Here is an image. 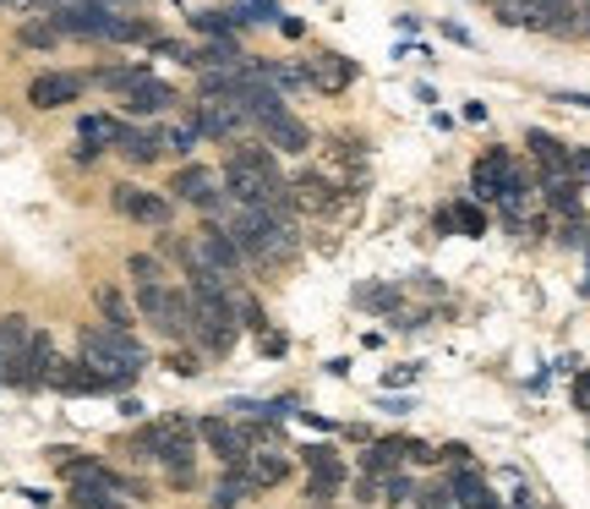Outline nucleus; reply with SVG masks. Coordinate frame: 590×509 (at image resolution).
Listing matches in <instances>:
<instances>
[{"instance_id": "2eb2a0df", "label": "nucleus", "mask_w": 590, "mask_h": 509, "mask_svg": "<svg viewBox=\"0 0 590 509\" xmlns=\"http://www.w3.org/2000/svg\"><path fill=\"white\" fill-rule=\"evenodd\" d=\"M116 154L127 159V165H137V170H148V165H159V154H165V127H121V138H116Z\"/></svg>"}, {"instance_id": "c756f323", "label": "nucleus", "mask_w": 590, "mask_h": 509, "mask_svg": "<svg viewBox=\"0 0 590 509\" xmlns=\"http://www.w3.org/2000/svg\"><path fill=\"white\" fill-rule=\"evenodd\" d=\"M94 301H99V312H105V323H110V329H132V323H137V307H132L116 285H99V291H94Z\"/></svg>"}, {"instance_id": "0eeeda50", "label": "nucleus", "mask_w": 590, "mask_h": 509, "mask_svg": "<svg viewBox=\"0 0 590 509\" xmlns=\"http://www.w3.org/2000/svg\"><path fill=\"white\" fill-rule=\"evenodd\" d=\"M519 181V159L508 149H486L475 165H470V203H503Z\"/></svg>"}, {"instance_id": "f3484780", "label": "nucleus", "mask_w": 590, "mask_h": 509, "mask_svg": "<svg viewBox=\"0 0 590 509\" xmlns=\"http://www.w3.org/2000/svg\"><path fill=\"white\" fill-rule=\"evenodd\" d=\"M301 72H306V88H317V94H345L356 83V61H345V56H312Z\"/></svg>"}, {"instance_id": "9d476101", "label": "nucleus", "mask_w": 590, "mask_h": 509, "mask_svg": "<svg viewBox=\"0 0 590 509\" xmlns=\"http://www.w3.org/2000/svg\"><path fill=\"white\" fill-rule=\"evenodd\" d=\"M88 94V72H39L34 83H28V105L34 110H67V105H77Z\"/></svg>"}, {"instance_id": "7c9ffc66", "label": "nucleus", "mask_w": 590, "mask_h": 509, "mask_svg": "<svg viewBox=\"0 0 590 509\" xmlns=\"http://www.w3.org/2000/svg\"><path fill=\"white\" fill-rule=\"evenodd\" d=\"M17 45H28V50H56V45H61L56 17H28V23L17 28Z\"/></svg>"}, {"instance_id": "4468645a", "label": "nucleus", "mask_w": 590, "mask_h": 509, "mask_svg": "<svg viewBox=\"0 0 590 509\" xmlns=\"http://www.w3.org/2000/svg\"><path fill=\"white\" fill-rule=\"evenodd\" d=\"M257 132H263V149H274V154H290V159L312 154V127L301 116H290V110L274 116V121H263Z\"/></svg>"}, {"instance_id": "f257e3e1", "label": "nucleus", "mask_w": 590, "mask_h": 509, "mask_svg": "<svg viewBox=\"0 0 590 509\" xmlns=\"http://www.w3.org/2000/svg\"><path fill=\"white\" fill-rule=\"evenodd\" d=\"M219 187L236 209H274V214H296L290 203V181L274 159V149L263 143H230L225 165H219Z\"/></svg>"}, {"instance_id": "6e6552de", "label": "nucleus", "mask_w": 590, "mask_h": 509, "mask_svg": "<svg viewBox=\"0 0 590 509\" xmlns=\"http://www.w3.org/2000/svg\"><path fill=\"white\" fill-rule=\"evenodd\" d=\"M192 258H197V269H208V274H219V280H230V285H236V274L246 269L241 252H236V241H230V230L214 225V220H203V225L192 230Z\"/></svg>"}, {"instance_id": "a878e982", "label": "nucleus", "mask_w": 590, "mask_h": 509, "mask_svg": "<svg viewBox=\"0 0 590 509\" xmlns=\"http://www.w3.org/2000/svg\"><path fill=\"white\" fill-rule=\"evenodd\" d=\"M186 23H192V34H203V39H236V28H252L246 7H241V12H192Z\"/></svg>"}, {"instance_id": "864d4df0", "label": "nucleus", "mask_w": 590, "mask_h": 509, "mask_svg": "<svg viewBox=\"0 0 590 509\" xmlns=\"http://www.w3.org/2000/svg\"><path fill=\"white\" fill-rule=\"evenodd\" d=\"M448 509H459V504H448Z\"/></svg>"}, {"instance_id": "aec40b11", "label": "nucleus", "mask_w": 590, "mask_h": 509, "mask_svg": "<svg viewBox=\"0 0 590 509\" xmlns=\"http://www.w3.org/2000/svg\"><path fill=\"white\" fill-rule=\"evenodd\" d=\"M290 203L306 209V214H328V209H334V176H323V170H301V176L290 181Z\"/></svg>"}, {"instance_id": "8fccbe9b", "label": "nucleus", "mask_w": 590, "mask_h": 509, "mask_svg": "<svg viewBox=\"0 0 590 509\" xmlns=\"http://www.w3.org/2000/svg\"><path fill=\"white\" fill-rule=\"evenodd\" d=\"M585 17H590V0H585Z\"/></svg>"}, {"instance_id": "ea45409f", "label": "nucleus", "mask_w": 590, "mask_h": 509, "mask_svg": "<svg viewBox=\"0 0 590 509\" xmlns=\"http://www.w3.org/2000/svg\"><path fill=\"white\" fill-rule=\"evenodd\" d=\"M170 372L197 378V372H203V356H197V351H170Z\"/></svg>"}, {"instance_id": "f8f14e48", "label": "nucleus", "mask_w": 590, "mask_h": 509, "mask_svg": "<svg viewBox=\"0 0 590 509\" xmlns=\"http://www.w3.org/2000/svg\"><path fill=\"white\" fill-rule=\"evenodd\" d=\"M197 443H208V449H214L225 465L252 454V443H246V427H241V422H230V416H203V422H197Z\"/></svg>"}, {"instance_id": "412c9836", "label": "nucleus", "mask_w": 590, "mask_h": 509, "mask_svg": "<svg viewBox=\"0 0 590 509\" xmlns=\"http://www.w3.org/2000/svg\"><path fill=\"white\" fill-rule=\"evenodd\" d=\"M50 389H61V394H72V400H83V394H105L99 372H94V367H88L83 356H61V367H56Z\"/></svg>"}, {"instance_id": "e433bc0d", "label": "nucleus", "mask_w": 590, "mask_h": 509, "mask_svg": "<svg viewBox=\"0 0 590 509\" xmlns=\"http://www.w3.org/2000/svg\"><path fill=\"white\" fill-rule=\"evenodd\" d=\"M383 504H394V509L416 504V482H410V476H399V471H388V476H383Z\"/></svg>"}, {"instance_id": "ddd939ff", "label": "nucleus", "mask_w": 590, "mask_h": 509, "mask_svg": "<svg viewBox=\"0 0 590 509\" xmlns=\"http://www.w3.org/2000/svg\"><path fill=\"white\" fill-rule=\"evenodd\" d=\"M557 12H563V0H497L492 7L503 28H541V34L557 23Z\"/></svg>"}, {"instance_id": "f03ea898", "label": "nucleus", "mask_w": 590, "mask_h": 509, "mask_svg": "<svg viewBox=\"0 0 590 509\" xmlns=\"http://www.w3.org/2000/svg\"><path fill=\"white\" fill-rule=\"evenodd\" d=\"M77 356L99 372L105 394H127L143 378V367H148V345L132 329H110V323H88L77 334Z\"/></svg>"}, {"instance_id": "a18cd8bd", "label": "nucleus", "mask_w": 590, "mask_h": 509, "mask_svg": "<svg viewBox=\"0 0 590 509\" xmlns=\"http://www.w3.org/2000/svg\"><path fill=\"white\" fill-rule=\"evenodd\" d=\"M437 460H448V465H470V443H443Z\"/></svg>"}, {"instance_id": "1a4fd4ad", "label": "nucleus", "mask_w": 590, "mask_h": 509, "mask_svg": "<svg viewBox=\"0 0 590 509\" xmlns=\"http://www.w3.org/2000/svg\"><path fill=\"white\" fill-rule=\"evenodd\" d=\"M56 367H61V351H56L50 329H34V340H28L23 362L7 372V383H12V389H23V394H39V389H50Z\"/></svg>"}, {"instance_id": "dca6fc26", "label": "nucleus", "mask_w": 590, "mask_h": 509, "mask_svg": "<svg viewBox=\"0 0 590 509\" xmlns=\"http://www.w3.org/2000/svg\"><path fill=\"white\" fill-rule=\"evenodd\" d=\"M34 329H39V323H34L28 312H0V383H7V372L23 362Z\"/></svg>"}, {"instance_id": "bb28decb", "label": "nucleus", "mask_w": 590, "mask_h": 509, "mask_svg": "<svg viewBox=\"0 0 590 509\" xmlns=\"http://www.w3.org/2000/svg\"><path fill=\"white\" fill-rule=\"evenodd\" d=\"M296 460H301L312 476H350V465L339 460V449H334V443H301V449H296Z\"/></svg>"}, {"instance_id": "a211bd4d", "label": "nucleus", "mask_w": 590, "mask_h": 509, "mask_svg": "<svg viewBox=\"0 0 590 509\" xmlns=\"http://www.w3.org/2000/svg\"><path fill=\"white\" fill-rule=\"evenodd\" d=\"M525 149H530V159L541 165V187H546V181H574V170H568V149H563L552 132H525Z\"/></svg>"}, {"instance_id": "3c124183", "label": "nucleus", "mask_w": 590, "mask_h": 509, "mask_svg": "<svg viewBox=\"0 0 590 509\" xmlns=\"http://www.w3.org/2000/svg\"><path fill=\"white\" fill-rule=\"evenodd\" d=\"M0 7H12V0H0Z\"/></svg>"}, {"instance_id": "b1692460", "label": "nucleus", "mask_w": 590, "mask_h": 509, "mask_svg": "<svg viewBox=\"0 0 590 509\" xmlns=\"http://www.w3.org/2000/svg\"><path fill=\"white\" fill-rule=\"evenodd\" d=\"M285 476H290V454H285V449H252V460H246V482H252L257 493L279 487Z\"/></svg>"}, {"instance_id": "37998d69", "label": "nucleus", "mask_w": 590, "mask_h": 509, "mask_svg": "<svg viewBox=\"0 0 590 509\" xmlns=\"http://www.w3.org/2000/svg\"><path fill=\"white\" fill-rule=\"evenodd\" d=\"M574 411H585V416H590V367H585V372H574Z\"/></svg>"}, {"instance_id": "393cba45", "label": "nucleus", "mask_w": 590, "mask_h": 509, "mask_svg": "<svg viewBox=\"0 0 590 509\" xmlns=\"http://www.w3.org/2000/svg\"><path fill=\"white\" fill-rule=\"evenodd\" d=\"M121 116H105V110H94V116H83L77 121V143L88 149V154H105V149H116V138H121Z\"/></svg>"}, {"instance_id": "2f4dec72", "label": "nucleus", "mask_w": 590, "mask_h": 509, "mask_svg": "<svg viewBox=\"0 0 590 509\" xmlns=\"http://www.w3.org/2000/svg\"><path fill=\"white\" fill-rule=\"evenodd\" d=\"M546 209L563 220H579V181H546Z\"/></svg>"}, {"instance_id": "6ab92c4d", "label": "nucleus", "mask_w": 590, "mask_h": 509, "mask_svg": "<svg viewBox=\"0 0 590 509\" xmlns=\"http://www.w3.org/2000/svg\"><path fill=\"white\" fill-rule=\"evenodd\" d=\"M170 105H181V94H176V83H159V78L137 83V88L121 99V110H127V116H137V121H143V116H165Z\"/></svg>"}, {"instance_id": "79ce46f5", "label": "nucleus", "mask_w": 590, "mask_h": 509, "mask_svg": "<svg viewBox=\"0 0 590 509\" xmlns=\"http://www.w3.org/2000/svg\"><path fill=\"white\" fill-rule=\"evenodd\" d=\"M448 504H454L448 482H437V487H426V493H421V509H448Z\"/></svg>"}, {"instance_id": "49530a36", "label": "nucleus", "mask_w": 590, "mask_h": 509, "mask_svg": "<svg viewBox=\"0 0 590 509\" xmlns=\"http://www.w3.org/2000/svg\"><path fill=\"white\" fill-rule=\"evenodd\" d=\"M257 345H263V356H285V351H290V340H285V334H274V329H268Z\"/></svg>"}, {"instance_id": "603ef678", "label": "nucleus", "mask_w": 590, "mask_h": 509, "mask_svg": "<svg viewBox=\"0 0 590 509\" xmlns=\"http://www.w3.org/2000/svg\"><path fill=\"white\" fill-rule=\"evenodd\" d=\"M312 509H323V504H312Z\"/></svg>"}, {"instance_id": "20e7f679", "label": "nucleus", "mask_w": 590, "mask_h": 509, "mask_svg": "<svg viewBox=\"0 0 590 509\" xmlns=\"http://www.w3.org/2000/svg\"><path fill=\"white\" fill-rule=\"evenodd\" d=\"M137 318H143L159 340H170V345H186V340H192V301H186V291H176L170 280H165V285H137Z\"/></svg>"}, {"instance_id": "c85d7f7f", "label": "nucleus", "mask_w": 590, "mask_h": 509, "mask_svg": "<svg viewBox=\"0 0 590 509\" xmlns=\"http://www.w3.org/2000/svg\"><path fill=\"white\" fill-rule=\"evenodd\" d=\"M159 34H154V23L148 17H127V12H116L110 17V39L105 45H154Z\"/></svg>"}, {"instance_id": "c9c22d12", "label": "nucleus", "mask_w": 590, "mask_h": 509, "mask_svg": "<svg viewBox=\"0 0 590 509\" xmlns=\"http://www.w3.org/2000/svg\"><path fill=\"white\" fill-rule=\"evenodd\" d=\"M197 143H203V138H197L192 127H170V132H165V154H176V159H186V165H192Z\"/></svg>"}, {"instance_id": "a19ab883", "label": "nucleus", "mask_w": 590, "mask_h": 509, "mask_svg": "<svg viewBox=\"0 0 590 509\" xmlns=\"http://www.w3.org/2000/svg\"><path fill=\"white\" fill-rule=\"evenodd\" d=\"M585 236H590V230H585V220H563V230H557V241H563V247H585Z\"/></svg>"}, {"instance_id": "cd10ccee", "label": "nucleus", "mask_w": 590, "mask_h": 509, "mask_svg": "<svg viewBox=\"0 0 590 509\" xmlns=\"http://www.w3.org/2000/svg\"><path fill=\"white\" fill-rule=\"evenodd\" d=\"M252 498H257V487H252L246 476H230V471H225V476L214 482V493H208V509H241V504H252Z\"/></svg>"}, {"instance_id": "473e14b6", "label": "nucleus", "mask_w": 590, "mask_h": 509, "mask_svg": "<svg viewBox=\"0 0 590 509\" xmlns=\"http://www.w3.org/2000/svg\"><path fill=\"white\" fill-rule=\"evenodd\" d=\"M127 274H132L137 285H165V263H159V252H132V258H127Z\"/></svg>"}, {"instance_id": "39448f33", "label": "nucleus", "mask_w": 590, "mask_h": 509, "mask_svg": "<svg viewBox=\"0 0 590 509\" xmlns=\"http://www.w3.org/2000/svg\"><path fill=\"white\" fill-rule=\"evenodd\" d=\"M165 192H170V203H192V209H197L203 220H214V225H225L230 209H236V203L225 198V187H219V170H208V165H197V159L181 165Z\"/></svg>"}, {"instance_id": "72a5a7b5", "label": "nucleus", "mask_w": 590, "mask_h": 509, "mask_svg": "<svg viewBox=\"0 0 590 509\" xmlns=\"http://www.w3.org/2000/svg\"><path fill=\"white\" fill-rule=\"evenodd\" d=\"M356 307H366V312H399V291L394 285H361Z\"/></svg>"}, {"instance_id": "423d86ee", "label": "nucleus", "mask_w": 590, "mask_h": 509, "mask_svg": "<svg viewBox=\"0 0 590 509\" xmlns=\"http://www.w3.org/2000/svg\"><path fill=\"white\" fill-rule=\"evenodd\" d=\"M110 209H116L121 220L154 225V230H170V220H176L170 192H148V187H137V181H116V187H110Z\"/></svg>"}, {"instance_id": "4be33fe9", "label": "nucleus", "mask_w": 590, "mask_h": 509, "mask_svg": "<svg viewBox=\"0 0 590 509\" xmlns=\"http://www.w3.org/2000/svg\"><path fill=\"white\" fill-rule=\"evenodd\" d=\"M448 493H454L459 509H503V504L492 498V487H486V476H481L475 465H459V471L448 476Z\"/></svg>"}, {"instance_id": "5701e85b", "label": "nucleus", "mask_w": 590, "mask_h": 509, "mask_svg": "<svg viewBox=\"0 0 590 509\" xmlns=\"http://www.w3.org/2000/svg\"><path fill=\"white\" fill-rule=\"evenodd\" d=\"M148 78H154L148 61H116V67H94V72H88L94 88H110V94H121V99H127L137 83H148Z\"/></svg>"}, {"instance_id": "f704fd0d", "label": "nucleus", "mask_w": 590, "mask_h": 509, "mask_svg": "<svg viewBox=\"0 0 590 509\" xmlns=\"http://www.w3.org/2000/svg\"><path fill=\"white\" fill-rule=\"evenodd\" d=\"M454 230H459V236H486V209L459 198V203H454Z\"/></svg>"}, {"instance_id": "09e8293b", "label": "nucleus", "mask_w": 590, "mask_h": 509, "mask_svg": "<svg viewBox=\"0 0 590 509\" xmlns=\"http://www.w3.org/2000/svg\"><path fill=\"white\" fill-rule=\"evenodd\" d=\"M557 105H579V110H590V94H557Z\"/></svg>"}, {"instance_id": "7ed1b4c3", "label": "nucleus", "mask_w": 590, "mask_h": 509, "mask_svg": "<svg viewBox=\"0 0 590 509\" xmlns=\"http://www.w3.org/2000/svg\"><path fill=\"white\" fill-rule=\"evenodd\" d=\"M186 301H192V340H186V345H192L197 356H208V362L230 356L236 340H241L236 291H186Z\"/></svg>"}, {"instance_id": "58836bf2", "label": "nucleus", "mask_w": 590, "mask_h": 509, "mask_svg": "<svg viewBox=\"0 0 590 509\" xmlns=\"http://www.w3.org/2000/svg\"><path fill=\"white\" fill-rule=\"evenodd\" d=\"M148 50H154V56H170V61H181V67H192V72H197V50H192V45H176V39H154Z\"/></svg>"}, {"instance_id": "de8ad7c7", "label": "nucleus", "mask_w": 590, "mask_h": 509, "mask_svg": "<svg viewBox=\"0 0 590 509\" xmlns=\"http://www.w3.org/2000/svg\"><path fill=\"white\" fill-rule=\"evenodd\" d=\"M279 34L285 39H301V17H279Z\"/></svg>"}, {"instance_id": "4c0bfd02", "label": "nucleus", "mask_w": 590, "mask_h": 509, "mask_svg": "<svg viewBox=\"0 0 590 509\" xmlns=\"http://www.w3.org/2000/svg\"><path fill=\"white\" fill-rule=\"evenodd\" d=\"M339 493H345V476H306V498H312V504L328 509Z\"/></svg>"}, {"instance_id": "c03bdc74", "label": "nucleus", "mask_w": 590, "mask_h": 509, "mask_svg": "<svg viewBox=\"0 0 590 509\" xmlns=\"http://www.w3.org/2000/svg\"><path fill=\"white\" fill-rule=\"evenodd\" d=\"M416 372H421V362H405V367H394L383 383H394V389H405V383H416Z\"/></svg>"}, {"instance_id": "9b49d317", "label": "nucleus", "mask_w": 590, "mask_h": 509, "mask_svg": "<svg viewBox=\"0 0 590 509\" xmlns=\"http://www.w3.org/2000/svg\"><path fill=\"white\" fill-rule=\"evenodd\" d=\"M186 127H192L197 138H208V143H241V132H252V127L241 121V110L225 105V99H197Z\"/></svg>"}]
</instances>
